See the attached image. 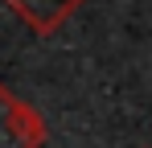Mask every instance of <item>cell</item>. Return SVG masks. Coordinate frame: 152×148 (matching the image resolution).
Returning a JSON list of instances; mask_svg holds the SVG:
<instances>
[{"mask_svg":"<svg viewBox=\"0 0 152 148\" xmlns=\"http://www.w3.org/2000/svg\"><path fill=\"white\" fill-rule=\"evenodd\" d=\"M41 140H45L41 115L0 82V148H41Z\"/></svg>","mask_w":152,"mask_h":148,"instance_id":"6da1fadb","label":"cell"},{"mask_svg":"<svg viewBox=\"0 0 152 148\" xmlns=\"http://www.w3.org/2000/svg\"><path fill=\"white\" fill-rule=\"evenodd\" d=\"M4 4H8V8L37 33V37H50L53 29L82 4V0H4Z\"/></svg>","mask_w":152,"mask_h":148,"instance_id":"7a4b0ae2","label":"cell"}]
</instances>
